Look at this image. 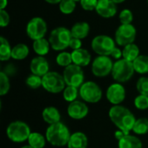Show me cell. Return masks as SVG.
<instances>
[{
  "label": "cell",
  "mask_w": 148,
  "mask_h": 148,
  "mask_svg": "<svg viewBox=\"0 0 148 148\" xmlns=\"http://www.w3.org/2000/svg\"><path fill=\"white\" fill-rule=\"evenodd\" d=\"M108 116L117 128L123 131L126 134H129L130 132L133 131L137 120L134 114L127 108L122 105L111 107L108 111Z\"/></svg>",
  "instance_id": "6da1fadb"
},
{
  "label": "cell",
  "mask_w": 148,
  "mask_h": 148,
  "mask_svg": "<svg viewBox=\"0 0 148 148\" xmlns=\"http://www.w3.org/2000/svg\"><path fill=\"white\" fill-rule=\"evenodd\" d=\"M71 134L69 127L62 122L49 125L46 129L45 137L47 141L54 147H65L68 145Z\"/></svg>",
  "instance_id": "7a4b0ae2"
},
{
  "label": "cell",
  "mask_w": 148,
  "mask_h": 148,
  "mask_svg": "<svg viewBox=\"0 0 148 148\" xmlns=\"http://www.w3.org/2000/svg\"><path fill=\"white\" fill-rule=\"evenodd\" d=\"M72 39L71 31L64 26H59L51 30L49 42L51 49L55 51H64L69 48V43Z\"/></svg>",
  "instance_id": "3957f363"
},
{
  "label": "cell",
  "mask_w": 148,
  "mask_h": 148,
  "mask_svg": "<svg viewBox=\"0 0 148 148\" xmlns=\"http://www.w3.org/2000/svg\"><path fill=\"white\" fill-rule=\"evenodd\" d=\"M31 133L29 126L23 121H12L6 128L8 139L14 143H23L28 140Z\"/></svg>",
  "instance_id": "277c9868"
},
{
  "label": "cell",
  "mask_w": 148,
  "mask_h": 148,
  "mask_svg": "<svg viewBox=\"0 0 148 148\" xmlns=\"http://www.w3.org/2000/svg\"><path fill=\"white\" fill-rule=\"evenodd\" d=\"M134 73L135 70L133 62L122 58L114 62L111 75L116 82L124 83L128 82L134 76Z\"/></svg>",
  "instance_id": "5b68a950"
},
{
  "label": "cell",
  "mask_w": 148,
  "mask_h": 148,
  "mask_svg": "<svg viewBox=\"0 0 148 148\" xmlns=\"http://www.w3.org/2000/svg\"><path fill=\"white\" fill-rule=\"evenodd\" d=\"M91 48L98 56H110L113 50L116 48L114 38L108 35L101 34L95 36L91 41Z\"/></svg>",
  "instance_id": "8992f818"
},
{
  "label": "cell",
  "mask_w": 148,
  "mask_h": 148,
  "mask_svg": "<svg viewBox=\"0 0 148 148\" xmlns=\"http://www.w3.org/2000/svg\"><path fill=\"white\" fill-rule=\"evenodd\" d=\"M79 95L83 101L95 104L99 102L102 98V90L95 82H85L79 88Z\"/></svg>",
  "instance_id": "52a82bcc"
},
{
  "label": "cell",
  "mask_w": 148,
  "mask_h": 148,
  "mask_svg": "<svg viewBox=\"0 0 148 148\" xmlns=\"http://www.w3.org/2000/svg\"><path fill=\"white\" fill-rule=\"evenodd\" d=\"M66 86L63 75L58 72L49 71L42 76V88L49 93L59 94L64 90Z\"/></svg>",
  "instance_id": "ba28073f"
},
{
  "label": "cell",
  "mask_w": 148,
  "mask_h": 148,
  "mask_svg": "<svg viewBox=\"0 0 148 148\" xmlns=\"http://www.w3.org/2000/svg\"><path fill=\"white\" fill-rule=\"evenodd\" d=\"M137 36V29L133 23L121 24L115 30L114 40L118 46L125 47L130 43H134Z\"/></svg>",
  "instance_id": "9c48e42d"
},
{
  "label": "cell",
  "mask_w": 148,
  "mask_h": 148,
  "mask_svg": "<svg viewBox=\"0 0 148 148\" xmlns=\"http://www.w3.org/2000/svg\"><path fill=\"white\" fill-rule=\"evenodd\" d=\"M48 31L46 21L40 16L32 17L26 25V34L29 39L36 41L44 38Z\"/></svg>",
  "instance_id": "30bf717a"
},
{
  "label": "cell",
  "mask_w": 148,
  "mask_h": 148,
  "mask_svg": "<svg viewBox=\"0 0 148 148\" xmlns=\"http://www.w3.org/2000/svg\"><path fill=\"white\" fill-rule=\"evenodd\" d=\"M114 63L111 56H98L92 62L91 71L95 77H106L112 73Z\"/></svg>",
  "instance_id": "8fae6325"
},
{
  "label": "cell",
  "mask_w": 148,
  "mask_h": 148,
  "mask_svg": "<svg viewBox=\"0 0 148 148\" xmlns=\"http://www.w3.org/2000/svg\"><path fill=\"white\" fill-rule=\"evenodd\" d=\"M62 75L67 86H72L79 88L85 82V75L82 68L75 64H71L66 67L63 70Z\"/></svg>",
  "instance_id": "7c38bea8"
},
{
  "label": "cell",
  "mask_w": 148,
  "mask_h": 148,
  "mask_svg": "<svg viewBox=\"0 0 148 148\" xmlns=\"http://www.w3.org/2000/svg\"><path fill=\"white\" fill-rule=\"evenodd\" d=\"M126 95L125 87L119 82L110 84L106 91V98L113 106L121 105L126 99Z\"/></svg>",
  "instance_id": "4fadbf2b"
},
{
  "label": "cell",
  "mask_w": 148,
  "mask_h": 148,
  "mask_svg": "<svg viewBox=\"0 0 148 148\" xmlns=\"http://www.w3.org/2000/svg\"><path fill=\"white\" fill-rule=\"evenodd\" d=\"M89 112L88 105L82 101H75L69 104L67 108L68 115L73 120H82L84 119Z\"/></svg>",
  "instance_id": "5bb4252c"
},
{
  "label": "cell",
  "mask_w": 148,
  "mask_h": 148,
  "mask_svg": "<svg viewBox=\"0 0 148 148\" xmlns=\"http://www.w3.org/2000/svg\"><path fill=\"white\" fill-rule=\"evenodd\" d=\"M117 4L113 0H98L96 13L102 18H112L117 14Z\"/></svg>",
  "instance_id": "9a60e30c"
},
{
  "label": "cell",
  "mask_w": 148,
  "mask_h": 148,
  "mask_svg": "<svg viewBox=\"0 0 148 148\" xmlns=\"http://www.w3.org/2000/svg\"><path fill=\"white\" fill-rule=\"evenodd\" d=\"M29 69L31 74L42 77L49 72V63L44 56H37L31 60Z\"/></svg>",
  "instance_id": "2e32d148"
},
{
  "label": "cell",
  "mask_w": 148,
  "mask_h": 148,
  "mask_svg": "<svg viewBox=\"0 0 148 148\" xmlns=\"http://www.w3.org/2000/svg\"><path fill=\"white\" fill-rule=\"evenodd\" d=\"M71 56H72L73 64H75L82 68L88 66L92 60V56H91V54L89 53V51L83 48H81V49H75V50H72Z\"/></svg>",
  "instance_id": "e0dca14e"
},
{
  "label": "cell",
  "mask_w": 148,
  "mask_h": 148,
  "mask_svg": "<svg viewBox=\"0 0 148 148\" xmlns=\"http://www.w3.org/2000/svg\"><path fill=\"white\" fill-rule=\"evenodd\" d=\"M88 139L83 132H75L71 134L70 139L67 145L68 148H87Z\"/></svg>",
  "instance_id": "ac0fdd59"
},
{
  "label": "cell",
  "mask_w": 148,
  "mask_h": 148,
  "mask_svg": "<svg viewBox=\"0 0 148 148\" xmlns=\"http://www.w3.org/2000/svg\"><path fill=\"white\" fill-rule=\"evenodd\" d=\"M42 120L47 124H49V126L60 122L61 118H62L59 110L56 108L53 107V106L46 107L42 110Z\"/></svg>",
  "instance_id": "d6986e66"
},
{
  "label": "cell",
  "mask_w": 148,
  "mask_h": 148,
  "mask_svg": "<svg viewBox=\"0 0 148 148\" xmlns=\"http://www.w3.org/2000/svg\"><path fill=\"white\" fill-rule=\"evenodd\" d=\"M70 31L73 37L82 40L88 36L90 32V25L88 23L84 21L77 22L71 27Z\"/></svg>",
  "instance_id": "ffe728a7"
},
{
  "label": "cell",
  "mask_w": 148,
  "mask_h": 148,
  "mask_svg": "<svg viewBox=\"0 0 148 148\" xmlns=\"http://www.w3.org/2000/svg\"><path fill=\"white\" fill-rule=\"evenodd\" d=\"M143 145L140 139L135 135L126 134L118 141V148H142Z\"/></svg>",
  "instance_id": "44dd1931"
},
{
  "label": "cell",
  "mask_w": 148,
  "mask_h": 148,
  "mask_svg": "<svg viewBox=\"0 0 148 148\" xmlns=\"http://www.w3.org/2000/svg\"><path fill=\"white\" fill-rule=\"evenodd\" d=\"M32 48H33L34 52L37 56H45L46 55L49 54V52L51 49V46H50L49 40H47L46 38H42V39L33 41Z\"/></svg>",
  "instance_id": "7402d4cb"
},
{
  "label": "cell",
  "mask_w": 148,
  "mask_h": 148,
  "mask_svg": "<svg viewBox=\"0 0 148 148\" xmlns=\"http://www.w3.org/2000/svg\"><path fill=\"white\" fill-rule=\"evenodd\" d=\"M29 54V49L25 43H17L12 47L11 58L16 61H22L27 58Z\"/></svg>",
  "instance_id": "603a6c76"
},
{
  "label": "cell",
  "mask_w": 148,
  "mask_h": 148,
  "mask_svg": "<svg viewBox=\"0 0 148 148\" xmlns=\"http://www.w3.org/2000/svg\"><path fill=\"white\" fill-rule=\"evenodd\" d=\"M140 48L137 44L130 43L128 45H126L122 49V56L123 58L129 61V62H134L140 54Z\"/></svg>",
  "instance_id": "cb8c5ba5"
},
{
  "label": "cell",
  "mask_w": 148,
  "mask_h": 148,
  "mask_svg": "<svg viewBox=\"0 0 148 148\" xmlns=\"http://www.w3.org/2000/svg\"><path fill=\"white\" fill-rule=\"evenodd\" d=\"M133 64L135 73H138L140 75L148 74V56L140 55L133 62Z\"/></svg>",
  "instance_id": "d4e9b609"
},
{
  "label": "cell",
  "mask_w": 148,
  "mask_h": 148,
  "mask_svg": "<svg viewBox=\"0 0 148 148\" xmlns=\"http://www.w3.org/2000/svg\"><path fill=\"white\" fill-rule=\"evenodd\" d=\"M12 47L10 46L9 41L3 37H0V61L7 62L11 58Z\"/></svg>",
  "instance_id": "484cf974"
},
{
  "label": "cell",
  "mask_w": 148,
  "mask_h": 148,
  "mask_svg": "<svg viewBox=\"0 0 148 148\" xmlns=\"http://www.w3.org/2000/svg\"><path fill=\"white\" fill-rule=\"evenodd\" d=\"M46 137L38 132H32L28 139V145L32 148H44L46 145Z\"/></svg>",
  "instance_id": "4316f807"
},
{
  "label": "cell",
  "mask_w": 148,
  "mask_h": 148,
  "mask_svg": "<svg viewBox=\"0 0 148 148\" xmlns=\"http://www.w3.org/2000/svg\"><path fill=\"white\" fill-rule=\"evenodd\" d=\"M133 132L137 135H145L148 134V118H139L136 120Z\"/></svg>",
  "instance_id": "83f0119b"
},
{
  "label": "cell",
  "mask_w": 148,
  "mask_h": 148,
  "mask_svg": "<svg viewBox=\"0 0 148 148\" xmlns=\"http://www.w3.org/2000/svg\"><path fill=\"white\" fill-rule=\"evenodd\" d=\"M56 62L58 66L62 67V68H66L71 64H73V61H72V56L71 53L68 52V51H61L57 54L56 57Z\"/></svg>",
  "instance_id": "f1b7e54d"
},
{
  "label": "cell",
  "mask_w": 148,
  "mask_h": 148,
  "mask_svg": "<svg viewBox=\"0 0 148 148\" xmlns=\"http://www.w3.org/2000/svg\"><path fill=\"white\" fill-rule=\"evenodd\" d=\"M59 10L63 15H71L76 9V2L74 0H62L58 4Z\"/></svg>",
  "instance_id": "f546056e"
},
{
  "label": "cell",
  "mask_w": 148,
  "mask_h": 148,
  "mask_svg": "<svg viewBox=\"0 0 148 148\" xmlns=\"http://www.w3.org/2000/svg\"><path fill=\"white\" fill-rule=\"evenodd\" d=\"M78 95H79V89H78V88H75V87L66 86V88L62 91L63 99L69 103H71V102L76 101Z\"/></svg>",
  "instance_id": "4dcf8cb0"
},
{
  "label": "cell",
  "mask_w": 148,
  "mask_h": 148,
  "mask_svg": "<svg viewBox=\"0 0 148 148\" xmlns=\"http://www.w3.org/2000/svg\"><path fill=\"white\" fill-rule=\"evenodd\" d=\"M10 88V82L9 76L3 72H0V95L4 96L6 95Z\"/></svg>",
  "instance_id": "1f68e13d"
},
{
  "label": "cell",
  "mask_w": 148,
  "mask_h": 148,
  "mask_svg": "<svg viewBox=\"0 0 148 148\" xmlns=\"http://www.w3.org/2000/svg\"><path fill=\"white\" fill-rule=\"evenodd\" d=\"M25 83H26L27 87H29V88L37 89L40 87H42V77L31 74L30 75H29L26 78Z\"/></svg>",
  "instance_id": "d6a6232c"
},
{
  "label": "cell",
  "mask_w": 148,
  "mask_h": 148,
  "mask_svg": "<svg viewBox=\"0 0 148 148\" xmlns=\"http://www.w3.org/2000/svg\"><path fill=\"white\" fill-rule=\"evenodd\" d=\"M119 20L121 24H131L134 21L133 11L129 9H123L119 14Z\"/></svg>",
  "instance_id": "836d02e7"
},
{
  "label": "cell",
  "mask_w": 148,
  "mask_h": 148,
  "mask_svg": "<svg viewBox=\"0 0 148 148\" xmlns=\"http://www.w3.org/2000/svg\"><path fill=\"white\" fill-rule=\"evenodd\" d=\"M136 89L140 95L148 96V77L141 76L136 82Z\"/></svg>",
  "instance_id": "e575fe53"
},
{
  "label": "cell",
  "mask_w": 148,
  "mask_h": 148,
  "mask_svg": "<svg viewBox=\"0 0 148 148\" xmlns=\"http://www.w3.org/2000/svg\"><path fill=\"white\" fill-rule=\"evenodd\" d=\"M134 107L139 110L148 109V96L144 95H139L135 97L134 101Z\"/></svg>",
  "instance_id": "d590c367"
},
{
  "label": "cell",
  "mask_w": 148,
  "mask_h": 148,
  "mask_svg": "<svg viewBox=\"0 0 148 148\" xmlns=\"http://www.w3.org/2000/svg\"><path fill=\"white\" fill-rule=\"evenodd\" d=\"M79 3L81 4V7L84 10L93 11V10H95L98 0H81Z\"/></svg>",
  "instance_id": "8d00e7d4"
},
{
  "label": "cell",
  "mask_w": 148,
  "mask_h": 148,
  "mask_svg": "<svg viewBox=\"0 0 148 148\" xmlns=\"http://www.w3.org/2000/svg\"><path fill=\"white\" fill-rule=\"evenodd\" d=\"M10 22V17L6 10H0V26L1 28H5L9 25Z\"/></svg>",
  "instance_id": "74e56055"
},
{
  "label": "cell",
  "mask_w": 148,
  "mask_h": 148,
  "mask_svg": "<svg viewBox=\"0 0 148 148\" xmlns=\"http://www.w3.org/2000/svg\"><path fill=\"white\" fill-rule=\"evenodd\" d=\"M82 46V42L81 39H78V38H75L72 36V39L70 41V43H69V48L72 49V50H75V49H81Z\"/></svg>",
  "instance_id": "f35d334b"
},
{
  "label": "cell",
  "mask_w": 148,
  "mask_h": 148,
  "mask_svg": "<svg viewBox=\"0 0 148 148\" xmlns=\"http://www.w3.org/2000/svg\"><path fill=\"white\" fill-rule=\"evenodd\" d=\"M110 56H111L113 59L116 60V61L122 59V58H123V56H122V49H121L120 48L116 47V48L113 50V52H112V54H111Z\"/></svg>",
  "instance_id": "ab89813d"
},
{
  "label": "cell",
  "mask_w": 148,
  "mask_h": 148,
  "mask_svg": "<svg viewBox=\"0 0 148 148\" xmlns=\"http://www.w3.org/2000/svg\"><path fill=\"white\" fill-rule=\"evenodd\" d=\"M3 71L9 76V75H13L14 74H16V67L13 64L10 63V64L5 66V68H4V69Z\"/></svg>",
  "instance_id": "60d3db41"
},
{
  "label": "cell",
  "mask_w": 148,
  "mask_h": 148,
  "mask_svg": "<svg viewBox=\"0 0 148 148\" xmlns=\"http://www.w3.org/2000/svg\"><path fill=\"white\" fill-rule=\"evenodd\" d=\"M125 135H126V134H125L123 131L120 130V129H118V130L114 133V137H115V139H116L118 141H119L120 140H121Z\"/></svg>",
  "instance_id": "b9f144b4"
},
{
  "label": "cell",
  "mask_w": 148,
  "mask_h": 148,
  "mask_svg": "<svg viewBox=\"0 0 148 148\" xmlns=\"http://www.w3.org/2000/svg\"><path fill=\"white\" fill-rule=\"evenodd\" d=\"M8 5V0H0V10H5Z\"/></svg>",
  "instance_id": "7bdbcfd3"
},
{
  "label": "cell",
  "mask_w": 148,
  "mask_h": 148,
  "mask_svg": "<svg viewBox=\"0 0 148 148\" xmlns=\"http://www.w3.org/2000/svg\"><path fill=\"white\" fill-rule=\"evenodd\" d=\"M44 1L49 4H59L62 0H44Z\"/></svg>",
  "instance_id": "ee69618b"
},
{
  "label": "cell",
  "mask_w": 148,
  "mask_h": 148,
  "mask_svg": "<svg viewBox=\"0 0 148 148\" xmlns=\"http://www.w3.org/2000/svg\"><path fill=\"white\" fill-rule=\"evenodd\" d=\"M116 4H120V3H124L126 0H113Z\"/></svg>",
  "instance_id": "f6af8a7d"
},
{
  "label": "cell",
  "mask_w": 148,
  "mask_h": 148,
  "mask_svg": "<svg viewBox=\"0 0 148 148\" xmlns=\"http://www.w3.org/2000/svg\"><path fill=\"white\" fill-rule=\"evenodd\" d=\"M21 148H32L30 146H29V145H26V146H23V147H22Z\"/></svg>",
  "instance_id": "bcb514c9"
},
{
  "label": "cell",
  "mask_w": 148,
  "mask_h": 148,
  "mask_svg": "<svg viewBox=\"0 0 148 148\" xmlns=\"http://www.w3.org/2000/svg\"><path fill=\"white\" fill-rule=\"evenodd\" d=\"M74 1H75V2H76V3H77V2H80V1H81V0H74Z\"/></svg>",
  "instance_id": "7dc6e473"
},
{
  "label": "cell",
  "mask_w": 148,
  "mask_h": 148,
  "mask_svg": "<svg viewBox=\"0 0 148 148\" xmlns=\"http://www.w3.org/2000/svg\"><path fill=\"white\" fill-rule=\"evenodd\" d=\"M147 4H148V0H147Z\"/></svg>",
  "instance_id": "c3c4849f"
}]
</instances>
